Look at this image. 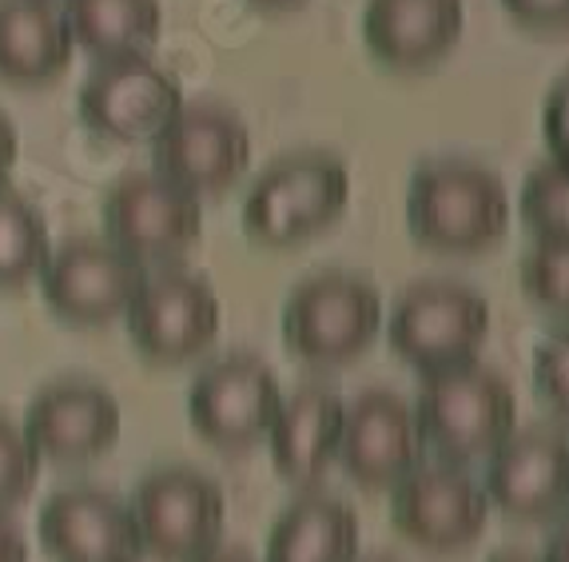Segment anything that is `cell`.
<instances>
[{"label":"cell","mask_w":569,"mask_h":562,"mask_svg":"<svg viewBox=\"0 0 569 562\" xmlns=\"http://www.w3.org/2000/svg\"><path fill=\"white\" fill-rule=\"evenodd\" d=\"M502 176L475 160H430L410 176L407 224L435 252H482L510 228Z\"/></svg>","instance_id":"cell-1"},{"label":"cell","mask_w":569,"mask_h":562,"mask_svg":"<svg viewBox=\"0 0 569 562\" xmlns=\"http://www.w3.org/2000/svg\"><path fill=\"white\" fill-rule=\"evenodd\" d=\"M351 200V172L331 152H291L263 168L243 196V231L263 248L319 236Z\"/></svg>","instance_id":"cell-2"},{"label":"cell","mask_w":569,"mask_h":562,"mask_svg":"<svg viewBox=\"0 0 569 562\" xmlns=\"http://www.w3.org/2000/svg\"><path fill=\"white\" fill-rule=\"evenodd\" d=\"M410 407H415L422 438L450 459L486 455L518 423L510 383L478 359L422 372L418 400Z\"/></svg>","instance_id":"cell-3"},{"label":"cell","mask_w":569,"mask_h":562,"mask_svg":"<svg viewBox=\"0 0 569 562\" xmlns=\"http://www.w3.org/2000/svg\"><path fill=\"white\" fill-rule=\"evenodd\" d=\"M382 327L379 287L351 272H315L283 304V339L311 367L351 363Z\"/></svg>","instance_id":"cell-4"},{"label":"cell","mask_w":569,"mask_h":562,"mask_svg":"<svg viewBox=\"0 0 569 562\" xmlns=\"http://www.w3.org/2000/svg\"><path fill=\"white\" fill-rule=\"evenodd\" d=\"M128 511L140 531L143 554L163 562H191L219 546L228 523V499L216 479L196 467H156L136 483Z\"/></svg>","instance_id":"cell-5"},{"label":"cell","mask_w":569,"mask_h":562,"mask_svg":"<svg viewBox=\"0 0 569 562\" xmlns=\"http://www.w3.org/2000/svg\"><path fill=\"white\" fill-rule=\"evenodd\" d=\"M390 347L418 372L475 359L490 335V304L455 279H422L390 307Z\"/></svg>","instance_id":"cell-6"},{"label":"cell","mask_w":569,"mask_h":562,"mask_svg":"<svg viewBox=\"0 0 569 562\" xmlns=\"http://www.w3.org/2000/svg\"><path fill=\"white\" fill-rule=\"evenodd\" d=\"M203 236L200 196L160 172H123L104 191V239L132 259H180Z\"/></svg>","instance_id":"cell-7"},{"label":"cell","mask_w":569,"mask_h":562,"mask_svg":"<svg viewBox=\"0 0 569 562\" xmlns=\"http://www.w3.org/2000/svg\"><path fill=\"white\" fill-rule=\"evenodd\" d=\"M490 499L458 463H418L390 486V523L422 551H462L486 531Z\"/></svg>","instance_id":"cell-8"},{"label":"cell","mask_w":569,"mask_h":562,"mask_svg":"<svg viewBox=\"0 0 569 562\" xmlns=\"http://www.w3.org/2000/svg\"><path fill=\"white\" fill-rule=\"evenodd\" d=\"M143 272L140 259L120 252L112 239L80 236L68 239L64 248L48 256V267L40 272L48 307L80 327H100L120 319L132 299L140 296Z\"/></svg>","instance_id":"cell-9"},{"label":"cell","mask_w":569,"mask_h":562,"mask_svg":"<svg viewBox=\"0 0 569 562\" xmlns=\"http://www.w3.org/2000/svg\"><path fill=\"white\" fill-rule=\"evenodd\" d=\"M283 403L276 372L256 355L208 363L188 387V420L211 447L243 451L267 438Z\"/></svg>","instance_id":"cell-10"},{"label":"cell","mask_w":569,"mask_h":562,"mask_svg":"<svg viewBox=\"0 0 569 562\" xmlns=\"http://www.w3.org/2000/svg\"><path fill=\"white\" fill-rule=\"evenodd\" d=\"M152 160L163 180L191 196H216L251 168V132L228 108L183 105L152 136Z\"/></svg>","instance_id":"cell-11"},{"label":"cell","mask_w":569,"mask_h":562,"mask_svg":"<svg viewBox=\"0 0 569 562\" xmlns=\"http://www.w3.org/2000/svg\"><path fill=\"white\" fill-rule=\"evenodd\" d=\"M128 335L152 363H188L203 355L219 335V296L203 276L163 267L143 279L140 296L123 312Z\"/></svg>","instance_id":"cell-12"},{"label":"cell","mask_w":569,"mask_h":562,"mask_svg":"<svg viewBox=\"0 0 569 562\" xmlns=\"http://www.w3.org/2000/svg\"><path fill=\"white\" fill-rule=\"evenodd\" d=\"M80 120L92 136L112 144L152 140L183 108V88L156 60H116L100 65L80 85Z\"/></svg>","instance_id":"cell-13"},{"label":"cell","mask_w":569,"mask_h":562,"mask_svg":"<svg viewBox=\"0 0 569 562\" xmlns=\"http://www.w3.org/2000/svg\"><path fill=\"white\" fill-rule=\"evenodd\" d=\"M20 427L40 459L77 467V463H92L116 447L120 403L104 383L68 375L32 395Z\"/></svg>","instance_id":"cell-14"},{"label":"cell","mask_w":569,"mask_h":562,"mask_svg":"<svg viewBox=\"0 0 569 562\" xmlns=\"http://www.w3.org/2000/svg\"><path fill=\"white\" fill-rule=\"evenodd\" d=\"M490 506L510 519H550L569 506V435L558 427H526L490 451L482 483Z\"/></svg>","instance_id":"cell-15"},{"label":"cell","mask_w":569,"mask_h":562,"mask_svg":"<svg viewBox=\"0 0 569 562\" xmlns=\"http://www.w3.org/2000/svg\"><path fill=\"white\" fill-rule=\"evenodd\" d=\"M40 546L52 562H140V531L123 499L100 486H64L48 495L37 519Z\"/></svg>","instance_id":"cell-16"},{"label":"cell","mask_w":569,"mask_h":562,"mask_svg":"<svg viewBox=\"0 0 569 562\" xmlns=\"http://www.w3.org/2000/svg\"><path fill=\"white\" fill-rule=\"evenodd\" d=\"M427 438L418 431L415 407L395 391H362L347 403V423L339 438L342 471L362 486H395L422 463Z\"/></svg>","instance_id":"cell-17"},{"label":"cell","mask_w":569,"mask_h":562,"mask_svg":"<svg viewBox=\"0 0 569 562\" xmlns=\"http://www.w3.org/2000/svg\"><path fill=\"white\" fill-rule=\"evenodd\" d=\"M462 20V0H367L362 40L379 65L418 72L438 65L458 45Z\"/></svg>","instance_id":"cell-18"},{"label":"cell","mask_w":569,"mask_h":562,"mask_svg":"<svg viewBox=\"0 0 569 562\" xmlns=\"http://www.w3.org/2000/svg\"><path fill=\"white\" fill-rule=\"evenodd\" d=\"M342 423H347V400L339 391L307 383L295 395H283L279 415L267 431L271 463L295 486H315L339 459Z\"/></svg>","instance_id":"cell-19"},{"label":"cell","mask_w":569,"mask_h":562,"mask_svg":"<svg viewBox=\"0 0 569 562\" xmlns=\"http://www.w3.org/2000/svg\"><path fill=\"white\" fill-rule=\"evenodd\" d=\"M68 60L72 37L52 0H0V77L9 85H48Z\"/></svg>","instance_id":"cell-20"},{"label":"cell","mask_w":569,"mask_h":562,"mask_svg":"<svg viewBox=\"0 0 569 562\" xmlns=\"http://www.w3.org/2000/svg\"><path fill=\"white\" fill-rule=\"evenodd\" d=\"M359 559V515L342 499H295L267 534L263 562H351Z\"/></svg>","instance_id":"cell-21"},{"label":"cell","mask_w":569,"mask_h":562,"mask_svg":"<svg viewBox=\"0 0 569 562\" xmlns=\"http://www.w3.org/2000/svg\"><path fill=\"white\" fill-rule=\"evenodd\" d=\"M64 24L72 45L92 52L100 65L148 57L160 40V0H64Z\"/></svg>","instance_id":"cell-22"},{"label":"cell","mask_w":569,"mask_h":562,"mask_svg":"<svg viewBox=\"0 0 569 562\" xmlns=\"http://www.w3.org/2000/svg\"><path fill=\"white\" fill-rule=\"evenodd\" d=\"M48 256H52V244H48L44 216L20 191L0 188V287L37 279L48 267Z\"/></svg>","instance_id":"cell-23"},{"label":"cell","mask_w":569,"mask_h":562,"mask_svg":"<svg viewBox=\"0 0 569 562\" xmlns=\"http://www.w3.org/2000/svg\"><path fill=\"white\" fill-rule=\"evenodd\" d=\"M522 219L538 239H569V168L558 160L538 164L522 184Z\"/></svg>","instance_id":"cell-24"},{"label":"cell","mask_w":569,"mask_h":562,"mask_svg":"<svg viewBox=\"0 0 569 562\" xmlns=\"http://www.w3.org/2000/svg\"><path fill=\"white\" fill-rule=\"evenodd\" d=\"M522 292L546 312L569 315V239H538L522 256Z\"/></svg>","instance_id":"cell-25"},{"label":"cell","mask_w":569,"mask_h":562,"mask_svg":"<svg viewBox=\"0 0 569 562\" xmlns=\"http://www.w3.org/2000/svg\"><path fill=\"white\" fill-rule=\"evenodd\" d=\"M40 475V455L32 451L24 427L0 415V511L24 503Z\"/></svg>","instance_id":"cell-26"},{"label":"cell","mask_w":569,"mask_h":562,"mask_svg":"<svg viewBox=\"0 0 569 562\" xmlns=\"http://www.w3.org/2000/svg\"><path fill=\"white\" fill-rule=\"evenodd\" d=\"M533 387L553 411L569 415V332L541 339L533 352Z\"/></svg>","instance_id":"cell-27"},{"label":"cell","mask_w":569,"mask_h":562,"mask_svg":"<svg viewBox=\"0 0 569 562\" xmlns=\"http://www.w3.org/2000/svg\"><path fill=\"white\" fill-rule=\"evenodd\" d=\"M541 136L550 144L553 160L569 168V77H561L541 105Z\"/></svg>","instance_id":"cell-28"},{"label":"cell","mask_w":569,"mask_h":562,"mask_svg":"<svg viewBox=\"0 0 569 562\" xmlns=\"http://www.w3.org/2000/svg\"><path fill=\"white\" fill-rule=\"evenodd\" d=\"M518 24L541 32H561L569 29V0H502Z\"/></svg>","instance_id":"cell-29"},{"label":"cell","mask_w":569,"mask_h":562,"mask_svg":"<svg viewBox=\"0 0 569 562\" xmlns=\"http://www.w3.org/2000/svg\"><path fill=\"white\" fill-rule=\"evenodd\" d=\"M0 562H29V539L0 511Z\"/></svg>","instance_id":"cell-30"},{"label":"cell","mask_w":569,"mask_h":562,"mask_svg":"<svg viewBox=\"0 0 569 562\" xmlns=\"http://www.w3.org/2000/svg\"><path fill=\"white\" fill-rule=\"evenodd\" d=\"M17 128H12V120L4 112H0V188H4V180H9L12 164H17Z\"/></svg>","instance_id":"cell-31"},{"label":"cell","mask_w":569,"mask_h":562,"mask_svg":"<svg viewBox=\"0 0 569 562\" xmlns=\"http://www.w3.org/2000/svg\"><path fill=\"white\" fill-rule=\"evenodd\" d=\"M191 562H259L251 551H243V546H211V551L196 554Z\"/></svg>","instance_id":"cell-32"},{"label":"cell","mask_w":569,"mask_h":562,"mask_svg":"<svg viewBox=\"0 0 569 562\" xmlns=\"http://www.w3.org/2000/svg\"><path fill=\"white\" fill-rule=\"evenodd\" d=\"M541 562H569V523L550 534V543L541 551Z\"/></svg>","instance_id":"cell-33"},{"label":"cell","mask_w":569,"mask_h":562,"mask_svg":"<svg viewBox=\"0 0 569 562\" xmlns=\"http://www.w3.org/2000/svg\"><path fill=\"white\" fill-rule=\"evenodd\" d=\"M486 562H541V554H530V551H513V546H506V551H493Z\"/></svg>","instance_id":"cell-34"},{"label":"cell","mask_w":569,"mask_h":562,"mask_svg":"<svg viewBox=\"0 0 569 562\" xmlns=\"http://www.w3.org/2000/svg\"><path fill=\"white\" fill-rule=\"evenodd\" d=\"M247 4H256V9H295L303 0H247Z\"/></svg>","instance_id":"cell-35"},{"label":"cell","mask_w":569,"mask_h":562,"mask_svg":"<svg viewBox=\"0 0 569 562\" xmlns=\"http://www.w3.org/2000/svg\"><path fill=\"white\" fill-rule=\"evenodd\" d=\"M351 562H395V559H382V554H370V559H351Z\"/></svg>","instance_id":"cell-36"}]
</instances>
